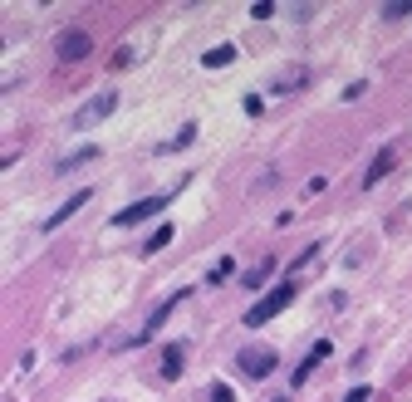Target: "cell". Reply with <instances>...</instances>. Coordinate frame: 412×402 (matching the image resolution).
I'll return each mask as SVG.
<instances>
[{
    "label": "cell",
    "mask_w": 412,
    "mask_h": 402,
    "mask_svg": "<svg viewBox=\"0 0 412 402\" xmlns=\"http://www.w3.org/2000/svg\"><path fill=\"white\" fill-rule=\"evenodd\" d=\"M290 300H294V280L275 284V290H270L261 304H250V309H245V329H261V324H270V319H275V314H280Z\"/></svg>",
    "instance_id": "1"
},
{
    "label": "cell",
    "mask_w": 412,
    "mask_h": 402,
    "mask_svg": "<svg viewBox=\"0 0 412 402\" xmlns=\"http://www.w3.org/2000/svg\"><path fill=\"white\" fill-rule=\"evenodd\" d=\"M113 108H118V93H98V98H88V103H84V108L74 113L69 123H74V128L84 133V128H93V123H103V118H109Z\"/></svg>",
    "instance_id": "2"
},
{
    "label": "cell",
    "mask_w": 412,
    "mask_h": 402,
    "mask_svg": "<svg viewBox=\"0 0 412 402\" xmlns=\"http://www.w3.org/2000/svg\"><path fill=\"white\" fill-rule=\"evenodd\" d=\"M88 54H93V39L84 30H64L59 35V64H79V60H88Z\"/></svg>",
    "instance_id": "3"
},
{
    "label": "cell",
    "mask_w": 412,
    "mask_h": 402,
    "mask_svg": "<svg viewBox=\"0 0 412 402\" xmlns=\"http://www.w3.org/2000/svg\"><path fill=\"white\" fill-rule=\"evenodd\" d=\"M275 349H241V373L245 378H270L275 373Z\"/></svg>",
    "instance_id": "4"
},
{
    "label": "cell",
    "mask_w": 412,
    "mask_h": 402,
    "mask_svg": "<svg viewBox=\"0 0 412 402\" xmlns=\"http://www.w3.org/2000/svg\"><path fill=\"white\" fill-rule=\"evenodd\" d=\"M187 295H191V290H177V295H172V300H162V304H158V309H152V314H147V324H142V329H138V338H133V343H147V338H152V334H158V329H162V324H167V314H172V309H177V304H182V300H187Z\"/></svg>",
    "instance_id": "5"
},
{
    "label": "cell",
    "mask_w": 412,
    "mask_h": 402,
    "mask_svg": "<svg viewBox=\"0 0 412 402\" xmlns=\"http://www.w3.org/2000/svg\"><path fill=\"white\" fill-rule=\"evenodd\" d=\"M162 206H167V197H142V201L123 206V211L113 216V226H138V221H147V216H158Z\"/></svg>",
    "instance_id": "6"
},
{
    "label": "cell",
    "mask_w": 412,
    "mask_h": 402,
    "mask_svg": "<svg viewBox=\"0 0 412 402\" xmlns=\"http://www.w3.org/2000/svg\"><path fill=\"white\" fill-rule=\"evenodd\" d=\"M79 206H88V192H74V197H69V201H64V206H59L55 216L44 221V231H59V226H64V221H69V216H74Z\"/></svg>",
    "instance_id": "7"
},
{
    "label": "cell",
    "mask_w": 412,
    "mask_h": 402,
    "mask_svg": "<svg viewBox=\"0 0 412 402\" xmlns=\"http://www.w3.org/2000/svg\"><path fill=\"white\" fill-rule=\"evenodd\" d=\"M324 358H329V338H319L315 349H309V358H304V363L294 368V387H299V383H304L309 373H315V363H324Z\"/></svg>",
    "instance_id": "8"
},
{
    "label": "cell",
    "mask_w": 412,
    "mask_h": 402,
    "mask_svg": "<svg viewBox=\"0 0 412 402\" xmlns=\"http://www.w3.org/2000/svg\"><path fill=\"white\" fill-rule=\"evenodd\" d=\"M393 162H397V152L393 147H383L378 157H373V167H368V177H364V187H373V182H383L388 172H393Z\"/></svg>",
    "instance_id": "9"
},
{
    "label": "cell",
    "mask_w": 412,
    "mask_h": 402,
    "mask_svg": "<svg viewBox=\"0 0 412 402\" xmlns=\"http://www.w3.org/2000/svg\"><path fill=\"white\" fill-rule=\"evenodd\" d=\"M231 60H236V44H216V49H206V54H201V64H206V69H226Z\"/></svg>",
    "instance_id": "10"
},
{
    "label": "cell",
    "mask_w": 412,
    "mask_h": 402,
    "mask_svg": "<svg viewBox=\"0 0 412 402\" xmlns=\"http://www.w3.org/2000/svg\"><path fill=\"white\" fill-rule=\"evenodd\" d=\"M88 157H98V147H93V143H88V147H74L69 157H59V177H69V172H74V167H84Z\"/></svg>",
    "instance_id": "11"
},
{
    "label": "cell",
    "mask_w": 412,
    "mask_h": 402,
    "mask_svg": "<svg viewBox=\"0 0 412 402\" xmlns=\"http://www.w3.org/2000/svg\"><path fill=\"white\" fill-rule=\"evenodd\" d=\"M182 363H187L182 343H167V354H162V378H177V373H182Z\"/></svg>",
    "instance_id": "12"
},
{
    "label": "cell",
    "mask_w": 412,
    "mask_h": 402,
    "mask_svg": "<svg viewBox=\"0 0 412 402\" xmlns=\"http://www.w3.org/2000/svg\"><path fill=\"white\" fill-rule=\"evenodd\" d=\"M275 275V260H261V265H255V270H245V284H250V290H261V284Z\"/></svg>",
    "instance_id": "13"
},
{
    "label": "cell",
    "mask_w": 412,
    "mask_h": 402,
    "mask_svg": "<svg viewBox=\"0 0 412 402\" xmlns=\"http://www.w3.org/2000/svg\"><path fill=\"white\" fill-rule=\"evenodd\" d=\"M167 241H172V226H158V231L147 236V246H142V250H147V255H158V250H162Z\"/></svg>",
    "instance_id": "14"
},
{
    "label": "cell",
    "mask_w": 412,
    "mask_h": 402,
    "mask_svg": "<svg viewBox=\"0 0 412 402\" xmlns=\"http://www.w3.org/2000/svg\"><path fill=\"white\" fill-rule=\"evenodd\" d=\"M191 138H196V123H187L172 143H162V152H182V147H191Z\"/></svg>",
    "instance_id": "15"
},
{
    "label": "cell",
    "mask_w": 412,
    "mask_h": 402,
    "mask_svg": "<svg viewBox=\"0 0 412 402\" xmlns=\"http://www.w3.org/2000/svg\"><path fill=\"white\" fill-rule=\"evenodd\" d=\"M412 15V0H393V6H383V20H407Z\"/></svg>",
    "instance_id": "16"
},
{
    "label": "cell",
    "mask_w": 412,
    "mask_h": 402,
    "mask_svg": "<svg viewBox=\"0 0 412 402\" xmlns=\"http://www.w3.org/2000/svg\"><path fill=\"white\" fill-rule=\"evenodd\" d=\"M236 275V260H216L212 265V284H221V280H231Z\"/></svg>",
    "instance_id": "17"
},
{
    "label": "cell",
    "mask_w": 412,
    "mask_h": 402,
    "mask_svg": "<svg viewBox=\"0 0 412 402\" xmlns=\"http://www.w3.org/2000/svg\"><path fill=\"white\" fill-rule=\"evenodd\" d=\"M368 397H373V387H368V383H358V387H348V392H344V402H368Z\"/></svg>",
    "instance_id": "18"
},
{
    "label": "cell",
    "mask_w": 412,
    "mask_h": 402,
    "mask_svg": "<svg viewBox=\"0 0 412 402\" xmlns=\"http://www.w3.org/2000/svg\"><path fill=\"white\" fill-rule=\"evenodd\" d=\"M245 113H250V118H261V113H265V98H261V93H245Z\"/></svg>",
    "instance_id": "19"
},
{
    "label": "cell",
    "mask_w": 412,
    "mask_h": 402,
    "mask_svg": "<svg viewBox=\"0 0 412 402\" xmlns=\"http://www.w3.org/2000/svg\"><path fill=\"white\" fill-rule=\"evenodd\" d=\"M212 402H236V392H231L226 383H216V387H212Z\"/></svg>",
    "instance_id": "20"
}]
</instances>
